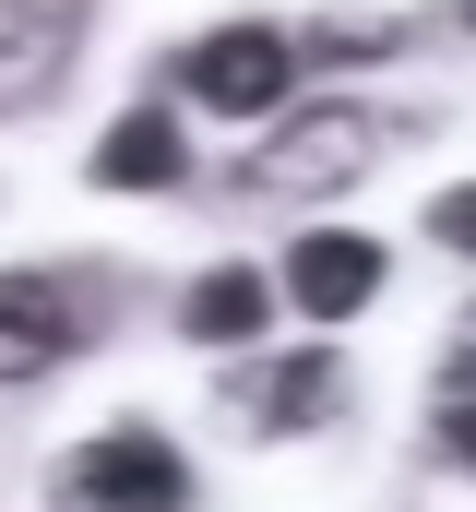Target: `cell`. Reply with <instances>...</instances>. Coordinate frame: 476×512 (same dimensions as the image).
<instances>
[{
  "label": "cell",
  "instance_id": "9",
  "mask_svg": "<svg viewBox=\"0 0 476 512\" xmlns=\"http://www.w3.org/2000/svg\"><path fill=\"white\" fill-rule=\"evenodd\" d=\"M262 310H274V286H262L250 262H215V274L179 298V322H191L203 346H250V334H262Z\"/></svg>",
  "mask_w": 476,
  "mask_h": 512
},
{
  "label": "cell",
  "instance_id": "4",
  "mask_svg": "<svg viewBox=\"0 0 476 512\" xmlns=\"http://www.w3.org/2000/svg\"><path fill=\"white\" fill-rule=\"evenodd\" d=\"M72 501H96V512H191V465L155 429H108L96 453H72Z\"/></svg>",
  "mask_w": 476,
  "mask_h": 512
},
{
  "label": "cell",
  "instance_id": "2",
  "mask_svg": "<svg viewBox=\"0 0 476 512\" xmlns=\"http://www.w3.org/2000/svg\"><path fill=\"white\" fill-rule=\"evenodd\" d=\"M369 167H381V120L369 108H298V120L250 155V191H346Z\"/></svg>",
  "mask_w": 476,
  "mask_h": 512
},
{
  "label": "cell",
  "instance_id": "1",
  "mask_svg": "<svg viewBox=\"0 0 476 512\" xmlns=\"http://www.w3.org/2000/svg\"><path fill=\"white\" fill-rule=\"evenodd\" d=\"M96 310H108V286H84V274H0V382H36L72 346H96Z\"/></svg>",
  "mask_w": 476,
  "mask_h": 512
},
{
  "label": "cell",
  "instance_id": "10",
  "mask_svg": "<svg viewBox=\"0 0 476 512\" xmlns=\"http://www.w3.org/2000/svg\"><path fill=\"white\" fill-rule=\"evenodd\" d=\"M429 227H441L453 251H476V179H465V191H441V203H429Z\"/></svg>",
  "mask_w": 476,
  "mask_h": 512
},
{
  "label": "cell",
  "instance_id": "13",
  "mask_svg": "<svg viewBox=\"0 0 476 512\" xmlns=\"http://www.w3.org/2000/svg\"><path fill=\"white\" fill-rule=\"evenodd\" d=\"M465 24H476V0H465Z\"/></svg>",
  "mask_w": 476,
  "mask_h": 512
},
{
  "label": "cell",
  "instance_id": "7",
  "mask_svg": "<svg viewBox=\"0 0 476 512\" xmlns=\"http://www.w3.org/2000/svg\"><path fill=\"white\" fill-rule=\"evenodd\" d=\"M286 286H298V310H310V322H346L357 298L381 286V251H369V239H334V227H322V239H298Z\"/></svg>",
  "mask_w": 476,
  "mask_h": 512
},
{
  "label": "cell",
  "instance_id": "11",
  "mask_svg": "<svg viewBox=\"0 0 476 512\" xmlns=\"http://www.w3.org/2000/svg\"><path fill=\"white\" fill-rule=\"evenodd\" d=\"M441 441H453V453L476 465V405H453V417H441Z\"/></svg>",
  "mask_w": 476,
  "mask_h": 512
},
{
  "label": "cell",
  "instance_id": "3",
  "mask_svg": "<svg viewBox=\"0 0 476 512\" xmlns=\"http://www.w3.org/2000/svg\"><path fill=\"white\" fill-rule=\"evenodd\" d=\"M286 84H298V36H274V24H227V36H203V48H191V96H203V108H227V120L286 108Z\"/></svg>",
  "mask_w": 476,
  "mask_h": 512
},
{
  "label": "cell",
  "instance_id": "6",
  "mask_svg": "<svg viewBox=\"0 0 476 512\" xmlns=\"http://www.w3.org/2000/svg\"><path fill=\"white\" fill-rule=\"evenodd\" d=\"M334 393H346V370H334L322 346H298V358H274V370H238V382H227V405L250 417V429H310Z\"/></svg>",
  "mask_w": 476,
  "mask_h": 512
},
{
  "label": "cell",
  "instance_id": "5",
  "mask_svg": "<svg viewBox=\"0 0 476 512\" xmlns=\"http://www.w3.org/2000/svg\"><path fill=\"white\" fill-rule=\"evenodd\" d=\"M72 36H84V0H0V120L48 108V84L72 72Z\"/></svg>",
  "mask_w": 476,
  "mask_h": 512
},
{
  "label": "cell",
  "instance_id": "12",
  "mask_svg": "<svg viewBox=\"0 0 476 512\" xmlns=\"http://www.w3.org/2000/svg\"><path fill=\"white\" fill-rule=\"evenodd\" d=\"M453 382H476V310H465V334H453Z\"/></svg>",
  "mask_w": 476,
  "mask_h": 512
},
{
  "label": "cell",
  "instance_id": "8",
  "mask_svg": "<svg viewBox=\"0 0 476 512\" xmlns=\"http://www.w3.org/2000/svg\"><path fill=\"white\" fill-rule=\"evenodd\" d=\"M179 167H191V143H179V120H167V108H131V120L96 143V179H108V191H167Z\"/></svg>",
  "mask_w": 476,
  "mask_h": 512
}]
</instances>
